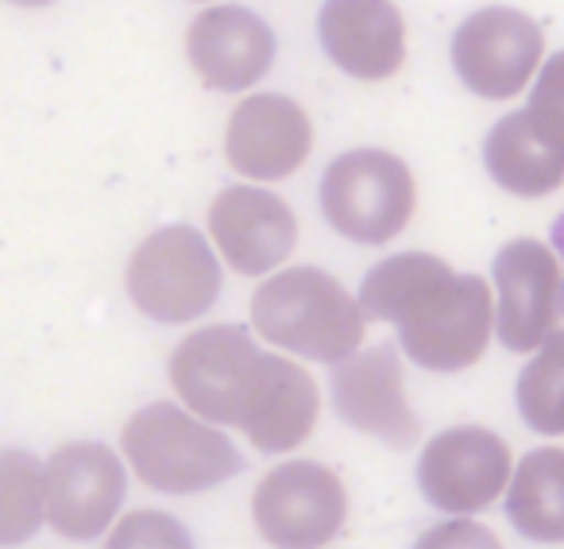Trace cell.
I'll list each match as a JSON object with an SVG mask.
<instances>
[{
    "label": "cell",
    "instance_id": "6",
    "mask_svg": "<svg viewBox=\"0 0 564 549\" xmlns=\"http://www.w3.org/2000/svg\"><path fill=\"white\" fill-rule=\"evenodd\" d=\"M251 523L271 549H325L348 523V487L322 461H282L251 492Z\"/></svg>",
    "mask_w": 564,
    "mask_h": 549
},
{
    "label": "cell",
    "instance_id": "18",
    "mask_svg": "<svg viewBox=\"0 0 564 549\" xmlns=\"http://www.w3.org/2000/svg\"><path fill=\"white\" fill-rule=\"evenodd\" d=\"M317 35L348 78L387 82L406 63V20L394 0H325Z\"/></svg>",
    "mask_w": 564,
    "mask_h": 549
},
{
    "label": "cell",
    "instance_id": "4",
    "mask_svg": "<svg viewBox=\"0 0 564 549\" xmlns=\"http://www.w3.org/2000/svg\"><path fill=\"white\" fill-rule=\"evenodd\" d=\"M124 291L143 317L186 325L220 299V263L209 240L189 225H166L143 236L124 267Z\"/></svg>",
    "mask_w": 564,
    "mask_h": 549
},
{
    "label": "cell",
    "instance_id": "11",
    "mask_svg": "<svg viewBox=\"0 0 564 549\" xmlns=\"http://www.w3.org/2000/svg\"><path fill=\"white\" fill-rule=\"evenodd\" d=\"M545 58V32L518 9L471 12L453 35V66L471 94L507 101L522 94Z\"/></svg>",
    "mask_w": 564,
    "mask_h": 549
},
{
    "label": "cell",
    "instance_id": "22",
    "mask_svg": "<svg viewBox=\"0 0 564 549\" xmlns=\"http://www.w3.org/2000/svg\"><path fill=\"white\" fill-rule=\"evenodd\" d=\"M101 549H194V538L166 510L135 507L128 515H117Z\"/></svg>",
    "mask_w": 564,
    "mask_h": 549
},
{
    "label": "cell",
    "instance_id": "16",
    "mask_svg": "<svg viewBox=\"0 0 564 549\" xmlns=\"http://www.w3.org/2000/svg\"><path fill=\"white\" fill-rule=\"evenodd\" d=\"M314 148V120L282 94L243 97L225 128V159L236 174L256 182L291 179Z\"/></svg>",
    "mask_w": 564,
    "mask_h": 549
},
{
    "label": "cell",
    "instance_id": "15",
    "mask_svg": "<svg viewBox=\"0 0 564 549\" xmlns=\"http://www.w3.org/2000/svg\"><path fill=\"white\" fill-rule=\"evenodd\" d=\"M209 240L236 274H271L299 244V217L279 194L228 186L209 205Z\"/></svg>",
    "mask_w": 564,
    "mask_h": 549
},
{
    "label": "cell",
    "instance_id": "10",
    "mask_svg": "<svg viewBox=\"0 0 564 549\" xmlns=\"http://www.w3.org/2000/svg\"><path fill=\"white\" fill-rule=\"evenodd\" d=\"M495 333L510 353H538L561 330V263L533 236L502 244L495 256Z\"/></svg>",
    "mask_w": 564,
    "mask_h": 549
},
{
    "label": "cell",
    "instance_id": "9",
    "mask_svg": "<svg viewBox=\"0 0 564 549\" xmlns=\"http://www.w3.org/2000/svg\"><path fill=\"white\" fill-rule=\"evenodd\" d=\"M322 418V391L306 364L291 356L256 353L236 395L232 426L259 453H294L306 445Z\"/></svg>",
    "mask_w": 564,
    "mask_h": 549
},
{
    "label": "cell",
    "instance_id": "7",
    "mask_svg": "<svg viewBox=\"0 0 564 549\" xmlns=\"http://www.w3.org/2000/svg\"><path fill=\"white\" fill-rule=\"evenodd\" d=\"M128 469L101 441H70L43 461V526L70 541H94L117 523Z\"/></svg>",
    "mask_w": 564,
    "mask_h": 549
},
{
    "label": "cell",
    "instance_id": "21",
    "mask_svg": "<svg viewBox=\"0 0 564 549\" xmlns=\"http://www.w3.org/2000/svg\"><path fill=\"white\" fill-rule=\"evenodd\" d=\"M533 360L518 376V410H522L525 426L545 438H561L564 433V402H561V368H564V345L561 333L549 337Z\"/></svg>",
    "mask_w": 564,
    "mask_h": 549
},
{
    "label": "cell",
    "instance_id": "2",
    "mask_svg": "<svg viewBox=\"0 0 564 549\" xmlns=\"http://www.w3.org/2000/svg\"><path fill=\"white\" fill-rule=\"evenodd\" d=\"M251 333L282 353L340 364L364 345L368 317L329 271L286 267L267 274L251 294Z\"/></svg>",
    "mask_w": 564,
    "mask_h": 549
},
{
    "label": "cell",
    "instance_id": "23",
    "mask_svg": "<svg viewBox=\"0 0 564 549\" xmlns=\"http://www.w3.org/2000/svg\"><path fill=\"white\" fill-rule=\"evenodd\" d=\"M414 549H502L499 534L476 518H445L417 534Z\"/></svg>",
    "mask_w": 564,
    "mask_h": 549
},
{
    "label": "cell",
    "instance_id": "5",
    "mask_svg": "<svg viewBox=\"0 0 564 549\" xmlns=\"http://www.w3.org/2000/svg\"><path fill=\"white\" fill-rule=\"evenodd\" d=\"M417 179L410 163L383 148H356L329 163L322 213L345 240L387 244L414 220Z\"/></svg>",
    "mask_w": 564,
    "mask_h": 549
},
{
    "label": "cell",
    "instance_id": "17",
    "mask_svg": "<svg viewBox=\"0 0 564 549\" xmlns=\"http://www.w3.org/2000/svg\"><path fill=\"white\" fill-rule=\"evenodd\" d=\"M186 58L202 86L217 94H240L271 71L274 32L240 4L205 9L186 28Z\"/></svg>",
    "mask_w": 564,
    "mask_h": 549
},
{
    "label": "cell",
    "instance_id": "8",
    "mask_svg": "<svg viewBox=\"0 0 564 549\" xmlns=\"http://www.w3.org/2000/svg\"><path fill=\"white\" fill-rule=\"evenodd\" d=\"M514 472L507 438L487 426H453L425 441L417 456V487L437 510L471 518L502 499Z\"/></svg>",
    "mask_w": 564,
    "mask_h": 549
},
{
    "label": "cell",
    "instance_id": "24",
    "mask_svg": "<svg viewBox=\"0 0 564 549\" xmlns=\"http://www.w3.org/2000/svg\"><path fill=\"white\" fill-rule=\"evenodd\" d=\"M9 4H17V9H47L55 0H9Z\"/></svg>",
    "mask_w": 564,
    "mask_h": 549
},
{
    "label": "cell",
    "instance_id": "12",
    "mask_svg": "<svg viewBox=\"0 0 564 549\" xmlns=\"http://www.w3.org/2000/svg\"><path fill=\"white\" fill-rule=\"evenodd\" d=\"M556 71L549 66L541 82V97L530 109L510 112L491 128L484 143V159L491 179L518 197H545L564 182V125L556 101Z\"/></svg>",
    "mask_w": 564,
    "mask_h": 549
},
{
    "label": "cell",
    "instance_id": "19",
    "mask_svg": "<svg viewBox=\"0 0 564 549\" xmlns=\"http://www.w3.org/2000/svg\"><path fill=\"white\" fill-rule=\"evenodd\" d=\"M507 515L518 534L541 546L564 541V449L545 445L514 464L507 484Z\"/></svg>",
    "mask_w": 564,
    "mask_h": 549
},
{
    "label": "cell",
    "instance_id": "1",
    "mask_svg": "<svg viewBox=\"0 0 564 549\" xmlns=\"http://www.w3.org/2000/svg\"><path fill=\"white\" fill-rule=\"evenodd\" d=\"M368 322H387L425 372H464L484 360L495 337L491 287L460 274L430 251H399L368 271L360 287Z\"/></svg>",
    "mask_w": 564,
    "mask_h": 549
},
{
    "label": "cell",
    "instance_id": "20",
    "mask_svg": "<svg viewBox=\"0 0 564 549\" xmlns=\"http://www.w3.org/2000/svg\"><path fill=\"white\" fill-rule=\"evenodd\" d=\"M43 526V464L28 449H0V546H24Z\"/></svg>",
    "mask_w": 564,
    "mask_h": 549
},
{
    "label": "cell",
    "instance_id": "13",
    "mask_svg": "<svg viewBox=\"0 0 564 549\" xmlns=\"http://www.w3.org/2000/svg\"><path fill=\"white\" fill-rule=\"evenodd\" d=\"M333 407L352 430L391 449H410L422 438V422L410 407L402 356L391 345L356 348L348 360L333 364Z\"/></svg>",
    "mask_w": 564,
    "mask_h": 549
},
{
    "label": "cell",
    "instance_id": "3",
    "mask_svg": "<svg viewBox=\"0 0 564 549\" xmlns=\"http://www.w3.org/2000/svg\"><path fill=\"white\" fill-rule=\"evenodd\" d=\"M120 461L140 484L163 495H194L240 476L243 456L220 426H209L178 402H148L120 430Z\"/></svg>",
    "mask_w": 564,
    "mask_h": 549
},
{
    "label": "cell",
    "instance_id": "14",
    "mask_svg": "<svg viewBox=\"0 0 564 549\" xmlns=\"http://www.w3.org/2000/svg\"><path fill=\"white\" fill-rule=\"evenodd\" d=\"M256 353V337L243 325H205L182 337L166 364L178 407L209 426H232L236 395Z\"/></svg>",
    "mask_w": 564,
    "mask_h": 549
}]
</instances>
